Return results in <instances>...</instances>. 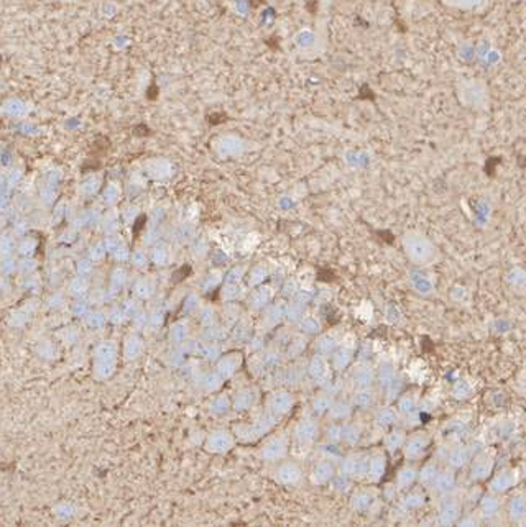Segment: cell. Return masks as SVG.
I'll return each mask as SVG.
<instances>
[{"label": "cell", "instance_id": "obj_4", "mask_svg": "<svg viewBox=\"0 0 526 527\" xmlns=\"http://www.w3.org/2000/svg\"><path fill=\"white\" fill-rule=\"evenodd\" d=\"M134 131H137V133L135 135H150L151 133V130L147 127V125H145V123H140V125H137V127L134 128Z\"/></svg>", "mask_w": 526, "mask_h": 527}, {"label": "cell", "instance_id": "obj_3", "mask_svg": "<svg viewBox=\"0 0 526 527\" xmlns=\"http://www.w3.org/2000/svg\"><path fill=\"white\" fill-rule=\"evenodd\" d=\"M373 90L370 89V87H368V85L365 84V85H362V87H360V90H359V95H357V99H364V101H368V99H370V101H373Z\"/></svg>", "mask_w": 526, "mask_h": 527}, {"label": "cell", "instance_id": "obj_6", "mask_svg": "<svg viewBox=\"0 0 526 527\" xmlns=\"http://www.w3.org/2000/svg\"><path fill=\"white\" fill-rule=\"evenodd\" d=\"M0 64H2V58H0Z\"/></svg>", "mask_w": 526, "mask_h": 527}, {"label": "cell", "instance_id": "obj_1", "mask_svg": "<svg viewBox=\"0 0 526 527\" xmlns=\"http://www.w3.org/2000/svg\"><path fill=\"white\" fill-rule=\"evenodd\" d=\"M229 120V115L224 114V112H212V114L207 115V123L209 125H221L224 122Z\"/></svg>", "mask_w": 526, "mask_h": 527}, {"label": "cell", "instance_id": "obj_2", "mask_svg": "<svg viewBox=\"0 0 526 527\" xmlns=\"http://www.w3.org/2000/svg\"><path fill=\"white\" fill-rule=\"evenodd\" d=\"M158 95H160V87H158L156 81H151V84L148 85L147 92H145V97H147L150 102H155L156 99H158Z\"/></svg>", "mask_w": 526, "mask_h": 527}, {"label": "cell", "instance_id": "obj_5", "mask_svg": "<svg viewBox=\"0 0 526 527\" xmlns=\"http://www.w3.org/2000/svg\"><path fill=\"white\" fill-rule=\"evenodd\" d=\"M306 10H308V13L314 15V13L318 12V2H316V0H309V2L306 4Z\"/></svg>", "mask_w": 526, "mask_h": 527}]
</instances>
